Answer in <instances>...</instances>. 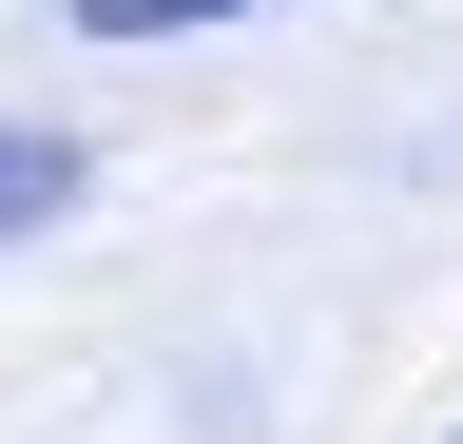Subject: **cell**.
<instances>
[{
  "label": "cell",
  "mask_w": 463,
  "mask_h": 444,
  "mask_svg": "<svg viewBox=\"0 0 463 444\" xmlns=\"http://www.w3.org/2000/svg\"><path fill=\"white\" fill-rule=\"evenodd\" d=\"M58 213H78V136L0 117V232H58Z\"/></svg>",
  "instance_id": "obj_1"
},
{
  "label": "cell",
  "mask_w": 463,
  "mask_h": 444,
  "mask_svg": "<svg viewBox=\"0 0 463 444\" xmlns=\"http://www.w3.org/2000/svg\"><path fill=\"white\" fill-rule=\"evenodd\" d=\"M194 20H251V0H78V39H194Z\"/></svg>",
  "instance_id": "obj_2"
}]
</instances>
